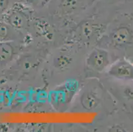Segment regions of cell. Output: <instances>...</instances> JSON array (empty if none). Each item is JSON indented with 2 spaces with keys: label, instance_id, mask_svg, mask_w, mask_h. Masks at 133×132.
<instances>
[{
  "label": "cell",
  "instance_id": "5b68a950",
  "mask_svg": "<svg viewBox=\"0 0 133 132\" xmlns=\"http://www.w3.org/2000/svg\"><path fill=\"white\" fill-rule=\"evenodd\" d=\"M13 42H0V62L10 61L16 54V49L12 44Z\"/></svg>",
  "mask_w": 133,
  "mask_h": 132
},
{
  "label": "cell",
  "instance_id": "3957f363",
  "mask_svg": "<svg viewBox=\"0 0 133 132\" xmlns=\"http://www.w3.org/2000/svg\"><path fill=\"white\" fill-rule=\"evenodd\" d=\"M4 22L19 31L26 26V18L21 11L17 8H13L5 13Z\"/></svg>",
  "mask_w": 133,
  "mask_h": 132
},
{
  "label": "cell",
  "instance_id": "52a82bcc",
  "mask_svg": "<svg viewBox=\"0 0 133 132\" xmlns=\"http://www.w3.org/2000/svg\"><path fill=\"white\" fill-rule=\"evenodd\" d=\"M78 3V0H62L61 6L65 11H71L77 8Z\"/></svg>",
  "mask_w": 133,
  "mask_h": 132
},
{
  "label": "cell",
  "instance_id": "ba28073f",
  "mask_svg": "<svg viewBox=\"0 0 133 132\" xmlns=\"http://www.w3.org/2000/svg\"><path fill=\"white\" fill-rule=\"evenodd\" d=\"M25 1H26V2H30V3H32V2H37V1H38V0H25Z\"/></svg>",
  "mask_w": 133,
  "mask_h": 132
},
{
  "label": "cell",
  "instance_id": "6da1fadb",
  "mask_svg": "<svg viewBox=\"0 0 133 132\" xmlns=\"http://www.w3.org/2000/svg\"><path fill=\"white\" fill-rule=\"evenodd\" d=\"M108 74L118 80L133 81V62L129 59L122 58L115 61L109 67Z\"/></svg>",
  "mask_w": 133,
  "mask_h": 132
},
{
  "label": "cell",
  "instance_id": "9c48e42d",
  "mask_svg": "<svg viewBox=\"0 0 133 132\" xmlns=\"http://www.w3.org/2000/svg\"><path fill=\"white\" fill-rule=\"evenodd\" d=\"M130 61H132V62H133V55H132V58L130 59Z\"/></svg>",
  "mask_w": 133,
  "mask_h": 132
},
{
  "label": "cell",
  "instance_id": "8992f818",
  "mask_svg": "<svg viewBox=\"0 0 133 132\" xmlns=\"http://www.w3.org/2000/svg\"><path fill=\"white\" fill-rule=\"evenodd\" d=\"M81 104L86 110H94L99 105V99L96 95L91 92L83 93L81 97Z\"/></svg>",
  "mask_w": 133,
  "mask_h": 132
},
{
  "label": "cell",
  "instance_id": "7a4b0ae2",
  "mask_svg": "<svg viewBox=\"0 0 133 132\" xmlns=\"http://www.w3.org/2000/svg\"><path fill=\"white\" fill-rule=\"evenodd\" d=\"M86 64L90 70L102 72L110 66L109 53L105 50L96 48L92 50L86 59Z\"/></svg>",
  "mask_w": 133,
  "mask_h": 132
},
{
  "label": "cell",
  "instance_id": "277c9868",
  "mask_svg": "<svg viewBox=\"0 0 133 132\" xmlns=\"http://www.w3.org/2000/svg\"><path fill=\"white\" fill-rule=\"evenodd\" d=\"M21 32L5 22L0 23V42H16L21 39Z\"/></svg>",
  "mask_w": 133,
  "mask_h": 132
}]
</instances>
